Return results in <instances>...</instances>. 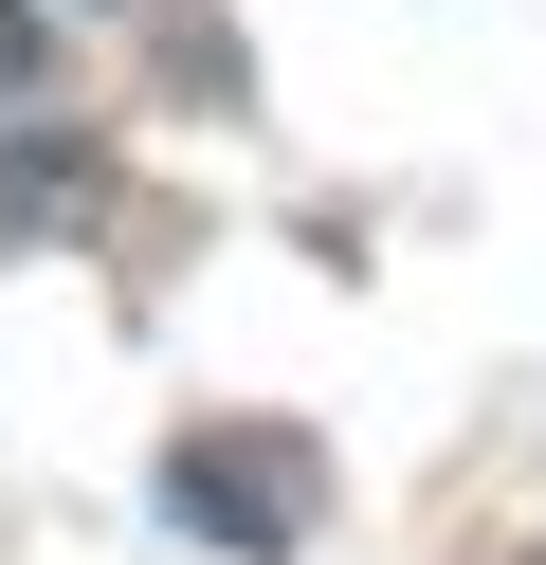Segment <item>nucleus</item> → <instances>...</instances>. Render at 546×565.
Returning <instances> with one entry per match:
<instances>
[{
    "mask_svg": "<svg viewBox=\"0 0 546 565\" xmlns=\"http://www.w3.org/2000/svg\"><path fill=\"white\" fill-rule=\"evenodd\" d=\"M164 492H182V511H201V529H218V547H274V529H291V492H255V475H237V456H182V475H164Z\"/></svg>",
    "mask_w": 546,
    "mask_h": 565,
    "instance_id": "f257e3e1",
    "label": "nucleus"
}]
</instances>
